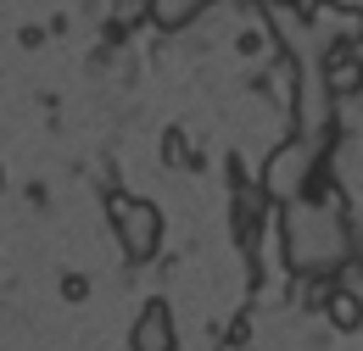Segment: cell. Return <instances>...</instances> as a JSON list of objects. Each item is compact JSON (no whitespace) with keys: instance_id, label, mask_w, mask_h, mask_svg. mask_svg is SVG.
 <instances>
[{"instance_id":"obj_1","label":"cell","mask_w":363,"mask_h":351,"mask_svg":"<svg viewBox=\"0 0 363 351\" xmlns=\"http://www.w3.org/2000/svg\"><path fill=\"white\" fill-rule=\"evenodd\" d=\"M279 229H285L279 234L285 240V263L296 267V273H308V279H330L335 267L347 263V251H352V234H347V223L335 212V201L302 195V201L285 207Z\"/></svg>"},{"instance_id":"obj_2","label":"cell","mask_w":363,"mask_h":351,"mask_svg":"<svg viewBox=\"0 0 363 351\" xmlns=\"http://www.w3.org/2000/svg\"><path fill=\"white\" fill-rule=\"evenodd\" d=\"M313 162H318V134H302V139H285L274 145L269 162H263V190L274 201H302V190L313 184Z\"/></svg>"},{"instance_id":"obj_3","label":"cell","mask_w":363,"mask_h":351,"mask_svg":"<svg viewBox=\"0 0 363 351\" xmlns=\"http://www.w3.org/2000/svg\"><path fill=\"white\" fill-rule=\"evenodd\" d=\"M106 212H112V223H118L123 257H129V263H151L157 246H162V212H157L151 201H140V195H112Z\"/></svg>"},{"instance_id":"obj_4","label":"cell","mask_w":363,"mask_h":351,"mask_svg":"<svg viewBox=\"0 0 363 351\" xmlns=\"http://www.w3.org/2000/svg\"><path fill=\"white\" fill-rule=\"evenodd\" d=\"M129 346L135 351H179V335H174V312L168 301H145L129 329Z\"/></svg>"},{"instance_id":"obj_5","label":"cell","mask_w":363,"mask_h":351,"mask_svg":"<svg viewBox=\"0 0 363 351\" xmlns=\"http://www.w3.org/2000/svg\"><path fill=\"white\" fill-rule=\"evenodd\" d=\"M324 89L330 95H358L363 89V50L352 40H335L324 50Z\"/></svg>"},{"instance_id":"obj_6","label":"cell","mask_w":363,"mask_h":351,"mask_svg":"<svg viewBox=\"0 0 363 351\" xmlns=\"http://www.w3.org/2000/svg\"><path fill=\"white\" fill-rule=\"evenodd\" d=\"M324 312H330V323H335V329H347V335L363 329V296H358V290H335Z\"/></svg>"},{"instance_id":"obj_7","label":"cell","mask_w":363,"mask_h":351,"mask_svg":"<svg viewBox=\"0 0 363 351\" xmlns=\"http://www.w3.org/2000/svg\"><path fill=\"white\" fill-rule=\"evenodd\" d=\"M213 0H151V17H157V28H184L196 11H207Z\"/></svg>"},{"instance_id":"obj_8","label":"cell","mask_w":363,"mask_h":351,"mask_svg":"<svg viewBox=\"0 0 363 351\" xmlns=\"http://www.w3.org/2000/svg\"><path fill=\"white\" fill-rule=\"evenodd\" d=\"M162 162H168V168H190V162H196L179 129H168V134H162Z\"/></svg>"},{"instance_id":"obj_9","label":"cell","mask_w":363,"mask_h":351,"mask_svg":"<svg viewBox=\"0 0 363 351\" xmlns=\"http://www.w3.org/2000/svg\"><path fill=\"white\" fill-rule=\"evenodd\" d=\"M62 296H67V301H84V296H90V279H84V273H62Z\"/></svg>"},{"instance_id":"obj_10","label":"cell","mask_w":363,"mask_h":351,"mask_svg":"<svg viewBox=\"0 0 363 351\" xmlns=\"http://www.w3.org/2000/svg\"><path fill=\"white\" fill-rule=\"evenodd\" d=\"M0 184H6V168H0Z\"/></svg>"},{"instance_id":"obj_11","label":"cell","mask_w":363,"mask_h":351,"mask_svg":"<svg viewBox=\"0 0 363 351\" xmlns=\"http://www.w3.org/2000/svg\"><path fill=\"white\" fill-rule=\"evenodd\" d=\"M358 50H363V40H358Z\"/></svg>"}]
</instances>
